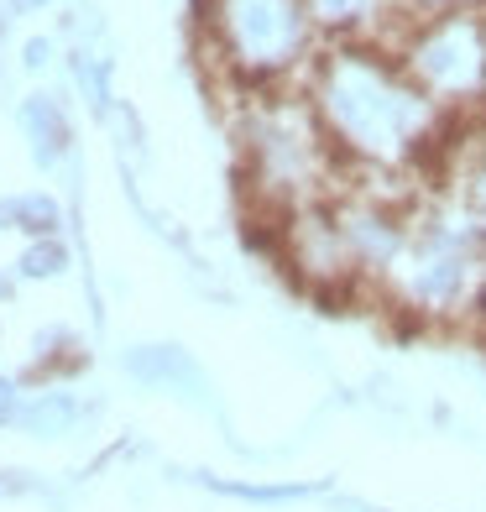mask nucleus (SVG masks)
Masks as SVG:
<instances>
[{"label":"nucleus","instance_id":"nucleus-2","mask_svg":"<svg viewBox=\"0 0 486 512\" xmlns=\"http://www.w3.org/2000/svg\"><path fill=\"white\" fill-rule=\"evenodd\" d=\"M236 147H241V183L267 230H277L293 209L340 194L345 162L335 157L304 84L246 95L236 115Z\"/></svg>","mask_w":486,"mask_h":512},{"label":"nucleus","instance_id":"nucleus-11","mask_svg":"<svg viewBox=\"0 0 486 512\" xmlns=\"http://www.w3.org/2000/svg\"><path fill=\"white\" fill-rule=\"evenodd\" d=\"M455 204L471 215V225L486 241V131H476V142L460 147V178H455Z\"/></svg>","mask_w":486,"mask_h":512},{"label":"nucleus","instance_id":"nucleus-10","mask_svg":"<svg viewBox=\"0 0 486 512\" xmlns=\"http://www.w3.org/2000/svg\"><path fill=\"white\" fill-rule=\"evenodd\" d=\"M0 230H21V236H58L63 230V204L53 194H6L0 199Z\"/></svg>","mask_w":486,"mask_h":512},{"label":"nucleus","instance_id":"nucleus-9","mask_svg":"<svg viewBox=\"0 0 486 512\" xmlns=\"http://www.w3.org/2000/svg\"><path fill=\"white\" fill-rule=\"evenodd\" d=\"M79 418H84V403L74 398V392L42 387V392H27L16 429H21V434H32V439H63V434H74V429H79Z\"/></svg>","mask_w":486,"mask_h":512},{"label":"nucleus","instance_id":"nucleus-3","mask_svg":"<svg viewBox=\"0 0 486 512\" xmlns=\"http://www.w3.org/2000/svg\"><path fill=\"white\" fill-rule=\"evenodd\" d=\"M199 27L210 63L241 89H298L324 37L304 0H199Z\"/></svg>","mask_w":486,"mask_h":512},{"label":"nucleus","instance_id":"nucleus-5","mask_svg":"<svg viewBox=\"0 0 486 512\" xmlns=\"http://www.w3.org/2000/svg\"><path fill=\"white\" fill-rule=\"evenodd\" d=\"M387 53L445 115H466L486 100V11L413 16Z\"/></svg>","mask_w":486,"mask_h":512},{"label":"nucleus","instance_id":"nucleus-8","mask_svg":"<svg viewBox=\"0 0 486 512\" xmlns=\"http://www.w3.org/2000/svg\"><path fill=\"white\" fill-rule=\"evenodd\" d=\"M121 366L142 387H168V392H183V398L204 403V371L189 351H178V345H136V351H126Z\"/></svg>","mask_w":486,"mask_h":512},{"label":"nucleus","instance_id":"nucleus-15","mask_svg":"<svg viewBox=\"0 0 486 512\" xmlns=\"http://www.w3.org/2000/svg\"><path fill=\"white\" fill-rule=\"evenodd\" d=\"M413 16H445V11H486V0H403Z\"/></svg>","mask_w":486,"mask_h":512},{"label":"nucleus","instance_id":"nucleus-16","mask_svg":"<svg viewBox=\"0 0 486 512\" xmlns=\"http://www.w3.org/2000/svg\"><path fill=\"white\" fill-rule=\"evenodd\" d=\"M48 58H53V42H48V37H32L27 48H21V68H27V74H37Z\"/></svg>","mask_w":486,"mask_h":512},{"label":"nucleus","instance_id":"nucleus-18","mask_svg":"<svg viewBox=\"0 0 486 512\" xmlns=\"http://www.w3.org/2000/svg\"><path fill=\"white\" fill-rule=\"evenodd\" d=\"M42 6H53V0H6L11 16H32V11H42Z\"/></svg>","mask_w":486,"mask_h":512},{"label":"nucleus","instance_id":"nucleus-6","mask_svg":"<svg viewBox=\"0 0 486 512\" xmlns=\"http://www.w3.org/2000/svg\"><path fill=\"white\" fill-rule=\"evenodd\" d=\"M324 42H377L392 48L398 32L413 21L403 0H304Z\"/></svg>","mask_w":486,"mask_h":512},{"label":"nucleus","instance_id":"nucleus-4","mask_svg":"<svg viewBox=\"0 0 486 512\" xmlns=\"http://www.w3.org/2000/svg\"><path fill=\"white\" fill-rule=\"evenodd\" d=\"M481 288H486V241L466 209L450 199L445 209L413 215V236L377 293H387L392 309L434 324V319H471Z\"/></svg>","mask_w":486,"mask_h":512},{"label":"nucleus","instance_id":"nucleus-12","mask_svg":"<svg viewBox=\"0 0 486 512\" xmlns=\"http://www.w3.org/2000/svg\"><path fill=\"white\" fill-rule=\"evenodd\" d=\"M204 486L220 497H236V502H262V507H283V502H304L319 497L324 486L319 481H220V476H204Z\"/></svg>","mask_w":486,"mask_h":512},{"label":"nucleus","instance_id":"nucleus-14","mask_svg":"<svg viewBox=\"0 0 486 512\" xmlns=\"http://www.w3.org/2000/svg\"><path fill=\"white\" fill-rule=\"evenodd\" d=\"M21 403H27V392H21V382L0 371V429H6V424H16V418H21Z\"/></svg>","mask_w":486,"mask_h":512},{"label":"nucleus","instance_id":"nucleus-7","mask_svg":"<svg viewBox=\"0 0 486 512\" xmlns=\"http://www.w3.org/2000/svg\"><path fill=\"white\" fill-rule=\"evenodd\" d=\"M16 121H21V136H27V152L42 173L58 168V162L68 157V147H74V126H68V110L58 95H48V89H37V95L21 100L16 110Z\"/></svg>","mask_w":486,"mask_h":512},{"label":"nucleus","instance_id":"nucleus-1","mask_svg":"<svg viewBox=\"0 0 486 512\" xmlns=\"http://www.w3.org/2000/svg\"><path fill=\"white\" fill-rule=\"evenodd\" d=\"M304 95L351 173H408L445 147L450 115L377 42H324L304 74Z\"/></svg>","mask_w":486,"mask_h":512},{"label":"nucleus","instance_id":"nucleus-17","mask_svg":"<svg viewBox=\"0 0 486 512\" xmlns=\"http://www.w3.org/2000/svg\"><path fill=\"white\" fill-rule=\"evenodd\" d=\"M32 481H21V471H11V476H0V502L6 497H16V492H27Z\"/></svg>","mask_w":486,"mask_h":512},{"label":"nucleus","instance_id":"nucleus-13","mask_svg":"<svg viewBox=\"0 0 486 512\" xmlns=\"http://www.w3.org/2000/svg\"><path fill=\"white\" fill-rule=\"evenodd\" d=\"M68 246H63V236H42V241H27V251L16 256V277L21 283H53V277H63L68 272Z\"/></svg>","mask_w":486,"mask_h":512}]
</instances>
